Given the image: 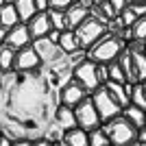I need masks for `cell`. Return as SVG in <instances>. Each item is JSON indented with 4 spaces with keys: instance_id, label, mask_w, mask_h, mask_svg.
Instances as JSON below:
<instances>
[{
    "instance_id": "cell-9",
    "label": "cell",
    "mask_w": 146,
    "mask_h": 146,
    "mask_svg": "<svg viewBox=\"0 0 146 146\" xmlns=\"http://www.w3.org/2000/svg\"><path fill=\"white\" fill-rule=\"evenodd\" d=\"M31 46L37 50V55H39L42 63H55V61H59V59H63V57H66V55L59 50V46H57V44H52L48 37L33 39V42H31Z\"/></svg>"
},
{
    "instance_id": "cell-3",
    "label": "cell",
    "mask_w": 146,
    "mask_h": 146,
    "mask_svg": "<svg viewBox=\"0 0 146 146\" xmlns=\"http://www.w3.org/2000/svg\"><path fill=\"white\" fill-rule=\"evenodd\" d=\"M72 79L76 81L79 85H83L90 94L103 85V79H100V66L94 63L92 59H87V57H83L81 61H76V63L72 66Z\"/></svg>"
},
{
    "instance_id": "cell-8",
    "label": "cell",
    "mask_w": 146,
    "mask_h": 146,
    "mask_svg": "<svg viewBox=\"0 0 146 146\" xmlns=\"http://www.w3.org/2000/svg\"><path fill=\"white\" fill-rule=\"evenodd\" d=\"M37 68H42V59L33 46H24V48L15 50V63H13L15 72H35Z\"/></svg>"
},
{
    "instance_id": "cell-14",
    "label": "cell",
    "mask_w": 146,
    "mask_h": 146,
    "mask_svg": "<svg viewBox=\"0 0 146 146\" xmlns=\"http://www.w3.org/2000/svg\"><path fill=\"white\" fill-rule=\"evenodd\" d=\"M87 15H90V9H87V7H83L81 5V2H76V0H74L72 5L68 7L66 9V18H68V29L70 31H74L76 29V26L81 24V22H83V20L87 18Z\"/></svg>"
},
{
    "instance_id": "cell-30",
    "label": "cell",
    "mask_w": 146,
    "mask_h": 146,
    "mask_svg": "<svg viewBox=\"0 0 146 146\" xmlns=\"http://www.w3.org/2000/svg\"><path fill=\"white\" fill-rule=\"evenodd\" d=\"M35 9H37V13H39V11H48L50 2H48V0H35Z\"/></svg>"
},
{
    "instance_id": "cell-37",
    "label": "cell",
    "mask_w": 146,
    "mask_h": 146,
    "mask_svg": "<svg viewBox=\"0 0 146 146\" xmlns=\"http://www.w3.org/2000/svg\"><path fill=\"white\" fill-rule=\"evenodd\" d=\"M52 146H68V142L61 137V140H57V142H52Z\"/></svg>"
},
{
    "instance_id": "cell-38",
    "label": "cell",
    "mask_w": 146,
    "mask_h": 146,
    "mask_svg": "<svg viewBox=\"0 0 146 146\" xmlns=\"http://www.w3.org/2000/svg\"><path fill=\"white\" fill-rule=\"evenodd\" d=\"M142 90H144V94H146V81H142Z\"/></svg>"
},
{
    "instance_id": "cell-11",
    "label": "cell",
    "mask_w": 146,
    "mask_h": 146,
    "mask_svg": "<svg viewBox=\"0 0 146 146\" xmlns=\"http://www.w3.org/2000/svg\"><path fill=\"white\" fill-rule=\"evenodd\" d=\"M26 26H29V33L33 39H39V37H46L48 35V31L52 29V24H50V18H48V11H39L35 13L33 18L26 22Z\"/></svg>"
},
{
    "instance_id": "cell-16",
    "label": "cell",
    "mask_w": 146,
    "mask_h": 146,
    "mask_svg": "<svg viewBox=\"0 0 146 146\" xmlns=\"http://www.w3.org/2000/svg\"><path fill=\"white\" fill-rule=\"evenodd\" d=\"M122 116L127 118L137 131L146 127V109H142V107H137V105H133V103H129L127 107H122Z\"/></svg>"
},
{
    "instance_id": "cell-1",
    "label": "cell",
    "mask_w": 146,
    "mask_h": 146,
    "mask_svg": "<svg viewBox=\"0 0 146 146\" xmlns=\"http://www.w3.org/2000/svg\"><path fill=\"white\" fill-rule=\"evenodd\" d=\"M122 50H124V44H122L116 35L105 33L92 48L85 50V57L92 59L94 63H98V66H107V63L118 59V55H120Z\"/></svg>"
},
{
    "instance_id": "cell-39",
    "label": "cell",
    "mask_w": 146,
    "mask_h": 146,
    "mask_svg": "<svg viewBox=\"0 0 146 146\" xmlns=\"http://www.w3.org/2000/svg\"><path fill=\"white\" fill-rule=\"evenodd\" d=\"M131 2H146V0H129V5H131Z\"/></svg>"
},
{
    "instance_id": "cell-23",
    "label": "cell",
    "mask_w": 146,
    "mask_h": 146,
    "mask_svg": "<svg viewBox=\"0 0 146 146\" xmlns=\"http://www.w3.org/2000/svg\"><path fill=\"white\" fill-rule=\"evenodd\" d=\"M48 18H50L52 29H57V31H66V29H68L66 11H59V9H48Z\"/></svg>"
},
{
    "instance_id": "cell-6",
    "label": "cell",
    "mask_w": 146,
    "mask_h": 146,
    "mask_svg": "<svg viewBox=\"0 0 146 146\" xmlns=\"http://www.w3.org/2000/svg\"><path fill=\"white\" fill-rule=\"evenodd\" d=\"M74 116H76V124L81 129H85V131H92V129L100 127L103 122H100V116H98L96 107H94V100L92 96L83 98L76 107H74Z\"/></svg>"
},
{
    "instance_id": "cell-15",
    "label": "cell",
    "mask_w": 146,
    "mask_h": 146,
    "mask_svg": "<svg viewBox=\"0 0 146 146\" xmlns=\"http://www.w3.org/2000/svg\"><path fill=\"white\" fill-rule=\"evenodd\" d=\"M103 87L109 92V96L113 98V100H116L120 107H127V105L131 103V96H129L127 85H124V83H116V81H105Z\"/></svg>"
},
{
    "instance_id": "cell-43",
    "label": "cell",
    "mask_w": 146,
    "mask_h": 146,
    "mask_svg": "<svg viewBox=\"0 0 146 146\" xmlns=\"http://www.w3.org/2000/svg\"><path fill=\"white\" fill-rule=\"evenodd\" d=\"M144 55H146V48H144Z\"/></svg>"
},
{
    "instance_id": "cell-5",
    "label": "cell",
    "mask_w": 146,
    "mask_h": 146,
    "mask_svg": "<svg viewBox=\"0 0 146 146\" xmlns=\"http://www.w3.org/2000/svg\"><path fill=\"white\" fill-rule=\"evenodd\" d=\"M90 96L94 100V107H96L98 116H100V122H107V120H111V118H116V116L122 113V107L109 96V92L105 90L103 85L98 87V90H94Z\"/></svg>"
},
{
    "instance_id": "cell-18",
    "label": "cell",
    "mask_w": 146,
    "mask_h": 146,
    "mask_svg": "<svg viewBox=\"0 0 146 146\" xmlns=\"http://www.w3.org/2000/svg\"><path fill=\"white\" fill-rule=\"evenodd\" d=\"M63 140L68 142V146H90V135H87L85 129H81V127L63 131Z\"/></svg>"
},
{
    "instance_id": "cell-42",
    "label": "cell",
    "mask_w": 146,
    "mask_h": 146,
    "mask_svg": "<svg viewBox=\"0 0 146 146\" xmlns=\"http://www.w3.org/2000/svg\"><path fill=\"white\" fill-rule=\"evenodd\" d=\"M131 146H140V144H137V142H135V144H131Z\"/></svg>"
},
{
    "instance_id": "cell-44",
    "label": "cell",
    "mask_w": 146,
    "mask_h": 146,
    "mask_svg": "<svg viewBox=\"0 0 146 146\" xmlns=\"http://www.w3.org/2000/svg\"><path fill=\"white\" fill-rule=\"evenodd\" d=\"M109 146H111V144H109Z\"/></svg>"
},
{
    "instance_id": "cell-31",
    "label": "cell",
    "mask_w": 146,
    "mask_h": 146,
    "mask_svg": "<svg viewBox=\"0 0 146 146\" xmlns=\"http://www.w3.org/2000/svg\"><path fill=\"white\" fill-rule=\"evenodd\" d=\"M0 146H13V137L9 133H0Z\"/></svg>"
},
{
    "instance_id": "cell-25",
    "label": "cell",
    "mask_w": 146,
    "mask_h": 146,
    "mask_svg": "<svg viewBox=\"0 0 146 146\" xmlns=\"http://www.w3.org/2000/svg\"><path fill=\"white\" fill-rule=\"evenodd\" d=\"M131 103L146 109V94L142 90V83H133V90H131Z\"/></svg>"
},
{
    "instance_id": "cell-21",
    "label": "cell",
    "mask_w": 146,
    "mask_h": 146,
    "mask_svg": "<svg viewBox=\"0 0 146 146\" xmlns=\"http://www.w3.org/2000/svg\"><path fill=\"white\" fill-rule=\"evenodd\" d=\"M15 63V50L11 46H0V72H11Z\"/></svg>"
},
{
    "instance_id": "cell-36",
    "label": "cell",
    "mask_w": 146,
    "mask_h": 146,
    "mask_svg": "<svg viewBox=\"0 0 146 146\" xmlns=\"http://www.w3.org/2000/svg\"><path fill=\"white\" fill-rule=\"evenodd\" d=\"M76 2H81V5L87 7V9H92V7H94V2H92V0H76Z\"/></svg>"
},
{
    "instance_id": "cell-33",
    "label": "cell",
    "mask_w": 146,
    "mask_h": 146,
    "mask_svg": "<svg viewBox=\"0 0 146 146\" xmlns=\"http://www.w3.org/2000/svg\"><path fill=\"white\" fill-rule=\"evenodd\" d=\"M137 144H140V146H146V127L137 131Z\"/></svg>"
},
{
    "instance_id": "cell-19",
    "label": "cell",
    "mask_w": 146,
    "mask_h": 146,
    "mask_svg": "<svg viewBox=\"0 0 146 146\" xmlns=\"http://www.w3.org/2000/svg\"><path fill=\"white\" fill-rule=\"evenodd\" d=\"M13 5H15V11H18V15H20V22H24V24L37 13L35 0H13Z\"/></svg>"
},
{
    "instance_id": "cell-10",
    "label": "cell",
    "mask_w": 146,
    "mask_h": 146,
    "mask_svg": "<svg viewBox=\"0 0 146 146\" xmlns=\"http://www.w3.org/2000/svg\"><path fill=\"white\" fill-rule=\"evenodd\" d=\"M31 42H33V37H31L29 26H26L24 22H20V24H15L13 29H9L7 39H5V44L11 46L13 50H20V48H24V46H31Z\"/></svg>"
},
{
    "instance_id": "cell-35",
    "label": "cell",
    "mask_w": 146,
    "mask_h": 146,
    "mask_svg": "<svg viewBox=\"0 0 146 146\" xmlns=\"http://www.w3.org/2000/svg\"><path fill=\"white\" fill-rule=\"evenodd\" d=\"M33 146H52V142H50L48 137H39V140L33 142Z\"/></svg>"
},
{
    "instance_id": "cell-2",
    "label": "cell",
    "mask_w": 146,
    "mask_h": 146,
    "mask_svg": "<svg viewBox=\"0 0 146 146\" xmlns=\"http://www.w3.org/2000/svg\"><path fill=\"white\" fill-rule=\"evenodd\" d=\"M103 129L107 133V137H109L111 146H131L137 142V129L122 113L111 118V120H107V122H103Z\"/></svg>"
},
{
    "instance_id": "cell-17",
    "label": "cell",
    "mask_w": 146,
    "mask_h": 146,
    "mask_svg": "<svg viewBox=\"0 0 146 146\" xmlns=\"http://www.w3.org/2000/svg\"><path fill=\"white\" fill-rule=\"evenodd\" d=\"M15 24H20V15L15 11V5L13 2H5V5L0 7V26L13 29Z\"/></svg>"
},
{
    "instance_id": "cell-24",
    "label": "cell",
    "mask_w": 146,
    "mask_h": 146,
    "mask_svg": "<svg viewBox=\"0 0 146 146\" xmlns=\"http://www.w3.org/2000/svg\"><path fill=\"white\" fill-rule=\"evenodd\" d=\"M87 135H90V146H109L111 144L103 127H96L92 131H87Z\"/></svg>"
},
{
    "instance_id": "cell-29",
    "label": "cell",
    "mask_w": 146,
    "mask_h": 146,
    "mask_svg": "<svg viewBox=\"0 0 146 146\" xmlns=\"http://www.w3.org/2000/svg\"><path fill=\"white\" fill-rule=\"evenodd\" d=\"M50 39V42L52 44H57V46H59V39H61V31H57V29H50L48 31V35H46Z\"/></svg>"
},
{
    "instance_id": "cell-13",
    "label": "cell",
    "mask_w": 146,
    "mask_h": 146,
    "mask_svg": "<svg viewBox=\"0 0 146 146\" xmlns=\"http://www.w3.org/2000/svg\"><path fill=\"white\" fill-rule=\"evenodd\" d=\"M55 124L63 131H70V129L79 127L76 124V116H74V109L72 107H66V105H59L55 111Z\"/></svg>"
},
{
    "instance_id": "cell-26",
    "label": "cell",
    "mask_w": 146,
    "mask_h": 146,
    "mask_svg": "<svg viewBox=\"0 0 146 146\" xmlns=\"http://www.w3.org/2000/svg\"><path fill=\"white\" fill-rule=\"evenodd\" d=\"M131 35H133V39L146 42V15H142V18L135 20V24L131 26Z\"/></svg>"
},
{
    "instance_id": "cell-32",
    "label": "cell",
    "mask_w": 146,
    "mask_h": 146,
    "mask_svg": "<svg viewBox=\"0 0 146 146\" xmlns=\"http://www.w3.org/2000/svg\"><path fill=\"white\" fill-rule=\"evenodd\" d=\"M109 2H111V5H113V9H116L118 13H120L122 9H124V7L129 5V0H109Z\"/></svg>"
},
{
    "instance_id": "cell-27",
    "label": "cell",
    "mask_w": 146,
    "mask_h": 146,
    "mask_svg": "<svg viewBox=\"0 0 146 146\" xmlns=\"http://www.w3.org/2000/svg\"><path fill=\"white\" fill-rule=\"evenodd\" d=\"M118 15H120V20H122V24L127 26V29H131V26L135 24V20L140 18V15H137V13H135L133 9H131V5H127V7H124V9H122L120 13H118Z\"/></svg>"
},
{
    "instance_id": "cell-40",
    "label": "cell",
    "mask_w": 146,
    "mask_h": 146,
    "mask_svg": "<svg viewBox=\"0 0 146 146\" xmlns=\"http://www.w3.org/2000/svg\"><path fill=\"white\" fill-rule=\"evenodd\" d=\"M92 2H94V5H100V2H103V0H92Z\"/></svg>"
},
{
    "instance_id": "cell-20",
    "label": "cell",
    "mask_w": 146,
    "mask_h": 146,
    "mask_svg": "<svg viewBox=\"0 0 146 146\" xmlns=\"http://www.w3.org/2000/svg\"><path fill=\"white\" fill-rule=\"evenodd\" d=\"M133 55V79L135 83L146 81V55L144 52H131Z\"/></svg>"
},
{
    "instance_id": "cell-4",
    "label": "cell",
    "mask_w": 146,
    "mask_h": 146,
    "mask_svg": "<svg viewBox=\"0 0 146 146\" xmlns=\"http://www.w3.org/2000/svg\"><path fill=\"white\" fill-rule=\"evenodd\" d=\"M74 33H76V39H79L81 48L87 50V48H92V46H94L105 33H107V24H103L100 20H96L90 13V15H87V18L74 29Z\"/></svg>"
},
{
    "instance_id": "cell-22",
    "label": "cell",
    "mask_w": 146,
    "mask_h": 146,
    "mask_svg": "<svg viewBox=\"0 0 146 146\" xmlns=\"http://www.w3.org/2000/svg\"><path fill=\"white\" fill-rule=\"evenodd\" d=\"M105 70H107V81L127 83V74H124V70H122V66L118 63V61H111V63H107V66H105Z\"/></svg>"
},
{
    "instance_id": "cell-34",
    "label": "cell",
    "mask_w": 146,
    "mask_h": 146,
    "mask_svg": "<svg viewBox=\"0 0 146 146\" xmlns=\"http://www.w3.org/2000/svg\"><path fill=\"white\" fill-rule=\"evenodd\" d=\"M13 146H33V142L26 137H18V140H13Z\"/></svg>"
},
{
    "instance_id": "cell-41",
    "label": "cell",
    "mask_w": 146,
    "mask_h": 146,
    "mask_svg": "<svg viewBox=\"0 0 146 146\" xmlns=\"http://www.w3.org/2000/svg\"><path fill=\"white\" fill-rule=\"evenodd\" d=\"M5 2H9V0H0V7H2V5H5Z\"/></svg>"
},
{
    "instance_id": "cell-28",
    "label": "cell",
    "mask_w": 146,
    "mask_h": 146,
    "mask_svg": "<svg viewBox=\"0 0 146 146\" xmlns=\"http://www.w3.org/2000/svg\"><path fill=\"white\" fill-rule=\"evenodd\" d=\"M48 2H50V9H59V11H66V9L72 5L74 0H48Z\"/></svg>"
},
{
    "instance_id": "cell-12",
    "label": "cell",
    "mask_w": 146,
    "mask_h": 146,
    "mask_svg": "<svg viewBox=\"0 0 146 146\" xmlns=\"http://www.w3.org/2000/svg\"><path fill=\"white\" fill-rule=\"evenodd\" d=\"M59 50H61L66 57H72V55H76V52H81V50H83V48H81V44H79V39H76V33H74V31H70V29L61 31Z\"/></svg>"
},
{
    "instance_id": "cell-7",
    "label": "cell",
    "mask_w": 146,
    "mask_h": 146,
    "mask_svg": "<svg viewBox=\"0 0 146 146\" xmlns=\"http://www.w3.org/2000/svg\"><path fill=\"white\" fill-rule=\"evenodd\" d=\"M87 96H90V92L83 85H79L74 79H70L68 83H63L61 90H59V105H66V107H72L74 109V107Z\"/></svg>"
}]
</instances>
